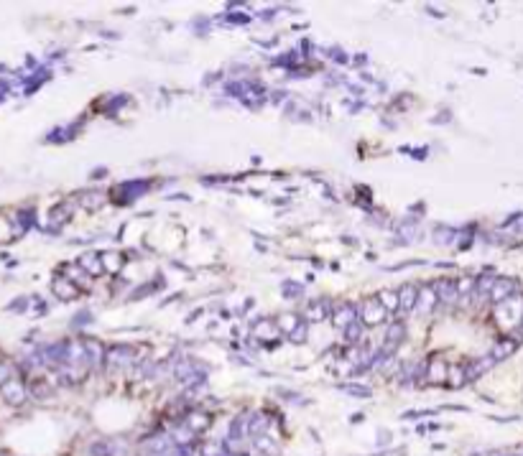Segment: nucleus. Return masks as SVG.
<instances>
[{
  "mask_svg": "<svg viewBox=\"0 0 523 456\" xmlns=\"http://www.w3.org/2000/svg\"><path fill=\"white\" fill-rule=\"evenodd\" d=\"M385 309H383V303L380 301H365V309H363V321L365 324H370V326H375V324H380L383 319H385Z\"/></svg>",
  "mask_w": 523,
  "mask_h": 456,
  "instance_id": "f257e3e1",
  "label": "nucleus"
},
{
  "mask_svg": "<svg viewBox=\"0 0 523 456\" xmlns=\"http://www.w3.org/2000/svg\"><path fill=\"white\" fill-rule=\"evenodd\" d=\"M335 326H340V329H347L352 321H355V309L347 303V306H340L337 311H335Z\"/></svg>",
  "mask_w": 523,
  "mask_h": 456,
  "instance_id": "f03ea898",
  "label": "nucleus"
},
{
  "mask_svg": "<svg viewBox=\"0 0 523 456\" xmlns=\"http://www.w3.org/2000/svg\"><path fill=\"white\" fill-rule=\"evenodd\" d=\"M416 288L414 285H406V288H401L398 291V298H401V309H406V311H411L414 306H416Z\"/></svg>",
  "mask_w": 523,
  "mask_h": 456,
  "instance_id": "7ed1b4c3",
  "label": "nucleus"
},
{
  "mask_svg": "<svg viewBox=\"0 0 523 456\" xmlns=\"http://www.w3.org/2000/svg\"><path fill=\"white\" fill-rule=\"evenodd\" d=\"M324 309H327V303H324V301H314V303L306 309V319H311V321H321V319H324Z\"/></svg>",
  "mask_w": 523,
  "mask_h": 456,
  "instance_id": "20e7f679",
  "label": "nucleus"
},
{
  "mask_svg": "<svg viewBox=\"0 0 523 456\" xmlns=\"http://www.w3.org/2000/svg\"><path fill=\"white\" fill-rule=\"evenodd\" d=\"M380 303H383V309H385V311H396V309L401 306V298H398L396 293L385 291V293H380Z\"/></svg>",
  "mask_w": 523,
  "mask_h": 456,
  "instance_id": "39448f33",
  "label": "nucleus"
},
{
  "mask_svg": "<svg viewBox=\"0 0 523 456\" xmlns=\"http://www.w3.org/2000/svg\"><path fill=\"white\" fill-rule=\"evenodd\" d=\"M429 375H431V380H441V377L447 375V364L441 362V359H434V364H431V372H429Z\"/></svg>",
  "mask_w": 523,
  "mask_h": 456,
  "instance_id": "423d86ee",
  "label": "nucleus"
},
{
  "mask_svg": "<svg viewBox=\"0 0 523 456\" xmlns=\"http://www.w3.org/2000/svg\"><path fill=\"white\" fill-rule=\"evenodd\" d=\"M345 334L350 337V342H357V337H360V321H352V324L345 329Z\"/></svg>",
  "mask_w": 523,
  "mask_h": 456,
  "instance_id": "0eeeda50",
  "label": "nucleus"
},
{
  "mask_svg": "<svg viewBox=\"0 0 523 456\" xmlns=\"http://www.w3.org/2000/svg\"><path fill=\"white\" fill-rule=\"evenodd\" d=\"M92 258H95V255H85V260H82V263H85V265H87V268H90V270L97 275V273H102V263H100V260L95 263Z\"/></svg>",
  "mask_w": 523,
  "mask_h": 456,
  "instance_id": "6e6552de",
  "label": "nucleus"
}]
</instances>
